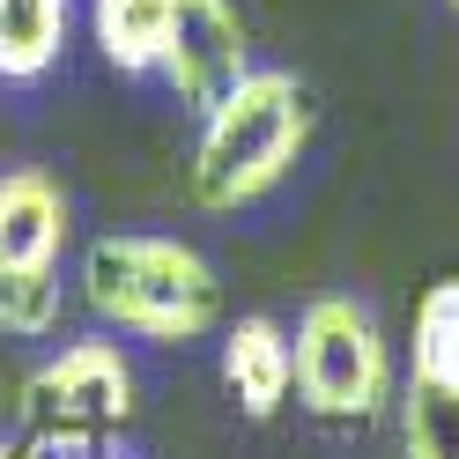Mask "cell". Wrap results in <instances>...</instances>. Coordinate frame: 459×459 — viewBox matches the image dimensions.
<instances>
[{
    "instance_id": "8992f818",
    "label": "cell",
    "mask_w": 459,
    "mask_h": 459,
    "mask_svg": "<svg viewBox=\"0 0 459 459\" xmlns=\"http://www.w3.org/2000/svg\"><path fill=\"white\" fill-rule=\"evenodd\" d=\"M67 245V193L52 170H8L0 178V274H52Z\"/></svg>"
},
{
    "instance_id": "5bb4252c",
    "label": "cell",
    "mask_w": 459,
    "mask_h": 459,
    "mask_svg": "<svg viewBox=\"0 0 459 459\" xmlns=\"http://www.w3.org/2000/svg\"><path fill=\"white\" fill-rule=\"evenodd\" d=\"M452 8H459V0H452Z\"/></svg>"
},
{
    "instance_id": "277c9868",
    "label": "cell",
    "mask_w": 459,
    "mask_h": 459,
    "mask_svg": "<svg viewBox=\"0 0 459 459\" xmlns=\"http://www.w3.org/2000/svg\"><path fill=\"white\" fill-rule=\"evenodd\" d=\"M290 349H297V393L319 422H370L393 400L385 333L356 297H311Z\"/></svg>"
},
{
    "instance_id": "7a4b0ae2",
    "label": "cell",
    "mask_w": 459,
    "mask_h": 459,
    "mask_svg": "<svg viewBox=\"0 0 459 459\" xmlns=\"http://www.w3.org/2000/svg\"><path fill=\"white\" fill-rule=\"evenodd\" d=\"M311 141V97L290 67H252L208 119L193 149V200L200 208H245L297 170Z\"/></svg>"
},
{
    "instance_id": "7c38bea8",
    "label": "cell",
    "mask_w": 459,
    "mask_h": 459,
    "mask_svg": "<svg viewBox=\"0 0 459 459\" xmlns=\"http://www.w3.org/2000/svg\"><path fill=\"white\" fill-rule=\"evenodd\" d=\"M60 326V274H0V333L38 341Z\"/></svg>"
},
{
    "instance_id": "8fae6325",
    "label": "cell",
    "mask_w": 459,
    "mask_h": 459,
    "mask_svg": "<svg viewBox=\"0 0 459 459\" xmlns=\"http://www.w3.org/2000/svg\"><path fill=\"white\" fill-rule=\"evenodd\" d=\"M400 445L408 459H459V393L408 378L400 385Z\"/></svg>"
},
{
    "instance_id": "ba28073f",
    "label": "cell",
    "mask_w": 459,
    "mask_h": 459,
    "mask_svg": "<svg viewBox=\"0 0 459 459\" xmlns=\"http://www.w3.org/2000/svg\"><path fill=\"white\" fill-rule=\"evenodd\" d=\"M170 8H178V0H90L97 52L119 74H156L163 45H170Z\"/></svg>"
},
{
    "instance_id": "6da1fadb",
    "label": "cell",
    "mask_w": 459,
    "mask_h": 459,
    "mask_svg": "<svg viewBox=\"0 0 459 459\" xmlns=\"http://www.w3.org/2000/svg\"><path fill=\"white\" fill-rule=\"evenodd\" d=\"M82 297L104 326L141 341H208L222 326V281L186 238L111 230L82 252Z\"/></svg>"
},
{
    "instance_id": "52a82bcc",
    "label": "cell",
    "mask_w": 459,
    "mask_h": 459,
    "mask_svg": "<svg viewBox=\"0 0 459 459\" xmlns=\"http://www.w3.org/2000/svg\"><path fill=\"white\" fill-rule=\"evenodd\" d=\"M222 385H230V400H238L252 422L281 415V400H290V385H297V349H290V326H281V319H267V311L238 319V326L222 333Z\"/></svg>"
},
{
    "instance_id": "30bf717a",
    "label": "cell",
    "mask_w": 459,
    "mask_h": 459,
    "mask_svg": "<svg viewBox=\"0 0 459 459\" xmlns=\"http://www.w3.org/2000/svg\"><path fill=\"white\" fill-rule=\"evenodd\" d=\"M408 378L459 393V274L429 281L415 304V349H408Z\"/></svg>"
},
{
    "instance_id": "4fadbf2b",
    "label": "cell",
    "mask_w": 459,
    "mask_h": 459,
    "mask_svg": "<svg viewBox=\"0 0 459 459\" xmlns=\"http://www.w3.org/2000/svg\"><path fill=\"white\" fill-rule=\"evenodd\" d=\"M0 459H45V452H38L30 437H15V445H0Z\"/></svg>"
},
{
    "instance_id": "9c48e42d",
    "label": "cell",
    "mask_w": 459,
    "mask_h": 459,
    "mask_svg": "<svg viewBox=\"0 0 459 459\" xmlns=\"http://www.w3.org/2000/svg\"><path fill=\"white\" fill-rule=\"evenodd\" d=\"M67 0H0V82H38L52 74L67 45Z\"/></svg>"
},
{
    "instance_id": "3957f363",
    "label": "cell",
    "mask_w": 459,
    "mask_h": 459,
    "mask_svg": "<svg viewBox=\"0 0 459 459\" xmlns=\"http://www.w3.org/2000/svg\"><path fill=\"white\" fill-rule=\"evenodd\" d=\"M134 415V363L111 341H67L22 378V437L45 459H104Z\"/></svg>"
},
{
    "instance_id": "5b68a950",
    "label": "cell",
    "mask_w": 459,
    "mask_h": 459,
    "mask_svg": "<svg viewBox=\"0 0 459 459\" xmlns=\"http://www.w3.org/2000/svg\"><path fill=\"white\" fill-rule=\"evenodd\" d=\"M156 74L170 82V97H178L186 111L208 119V111L252 74V38H245L238 8H230V0H178V8H170V45H163Z\"/></svg>"
}]
</instances>
